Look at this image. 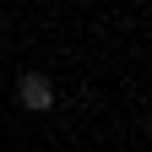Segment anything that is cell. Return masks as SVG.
Segmentation results:
<instances>
[{
	"instance_id": "1",
	"label": "cell",
	"mask_w": 152,
	"mask_h": 152,
	"mask_svg": "<svg viewBox=\"0 0 152 152\" xmlns=\"http://www.w3.org/2000/svg\"><path fill=\"white\" fill-rule=\"evenodd\" d=\"M16 103L22 109H33V114H44L49 103H54V82L44 71H27V76H16Z\"/></svg>"
},
{
	"instance_id": "2",
	"label": "cell",
	"mask_w": 152,
	"mask_h": 152,
	"mask_svg": "<svg viewBox=\"0 0 152 152\" xmlns=\"http://www.w3.org/2000/svg\"><path fill=\"white\" fill-rule=\"evenodd\" d=\"M147 130H152V114H147Z\"/></svg>"
}]
</instances>
